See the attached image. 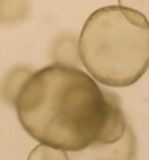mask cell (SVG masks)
Here are the masks:
<instances>
[{
	"label": "cell",
	"mask_w": 149,
	"mask_h": 160,
	"mask_svg": "<svg viewBox=\"0 0 149 160\" xmlns=\"http://www.w3.org/2000/svg\"><path fill=\"white\" fill-rule=\"evenodd\" d=\"M14 107L25 132L67 152L118 142L127 128L115 92L102 89L79 67L57 62L28 76Z\"/></svg>",
	"instance_id": "6da1fadb"
},
{
	"label": "cell",
	"mask_w": 149,
	"mask_h": 160,
	"mask_svg": "<svg viewBox=\"0 0 149 160\" xmlns=\"http://www.w3.org/2000/svg\"><path fill=\"white\" fill-rule=\"evenodd\" d=\"M78 52L81 64L99 84L132 86L149 68V23L137 11L102 6L87 17Z\"/></svg>",
	"instance_id": "7a4b0ae2"
},
{
	"label": "cell",
	"mask_w": 149,
	"mask_h": 160,
	"mask_svg": "<svg viewBox=\"0 0 149 160\" xmlns=\"http://www.w3.org/2000/svg\"><path fill=\"white\" fill-rule=\"evenodd\" d=\"M137 138L127 124L124 135L113 143H93L81 151H70L68 160H135Z\"/></svg>",
	"instance_id": "3957f363"
},
{
	"label": "cell",
	"mask_w": 149,
	"mask_h": 160,
	"mask_svg": "<svg viewBox=\"0 0 149 160\" xmlns=\"http://www.w3.org/2000/svg\"><path fill=\"white\" fill-rule=\"evenodd\" d=\"M31 11V0H0V27L25 22Z\"/></svg>",
	"instance_id": "277c9868"
},
{
	"label": "cell",
	"mask_w": 149,
	"mask_h": 160,
	"mask_svg": "<svg viewBox=\"0 0 149 160\" xmlns=\"http://www.w3.org/2000/svg\"><path fill=\"white\" fill-rule=\"evenodd\" d=\"M51 54H53V59L57 64L78 67V62H81L79 61V52H78V41L73 39L72 36L59 38L53 45Z\"/></svg>",
	"instance_id": "5b68a950"
},
{
	"label": "cell",
	"mask_w": 149,
	"mask_h": 160,
	"mask_svg": "<svg viewBox=\"0 0 149 160\" xmlns=\"http://www.w3.org/2000/svg\"><path fill=\"white\" fill-rule=\"evenodd\" d=\"M31 73H33V72H30L28 68H16V70H12V72L6 76V79H5V82H3L5 97L12 98V103H14L16 95L19 93L20 87L23 86V82L28 79V76H30Z\"/></svg>",
	"instance_id": "8992f818"
},
{
	"label": "cell",
	"mask_w": 149,
	"mask_h": 160,
	"mask_svg": "<svg viewBox=\"0 0 149 160\" xmlns=\"http://www.w3.org/2000/svg\"><path fill=\"white\" fill-rule=\"evenodd\" d=\"M28 160H68V152L50 145H37L28 156Z\"/></svg>",
	"instance_id": "52a82bcc"
},
{
	"label": "cell",
	"mask_w": 149,
	"mask_h": 160,
	"mask_svg": "<svg viewBox=\"0 0 149 160\" xmlns=\"http://www.w3.org/2000/svg\"><path fill=\"white\" fill-rule=\"evenodd\" d=\"M118 5L140 12L149 23V0H118Z\"/></svg>",
	"instance_id": "ba28073f"
}]
</instances>
